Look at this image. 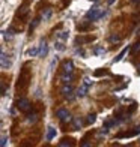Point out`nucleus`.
Wrapping results in <instances>:
<instances>
[{
    "instance_id": "obj_1",
    "label": "nucleus",
    "mask_w": 140,
    "mask_h": 147,
    "mask_svg": "<svg viewBox=\"0 0 140 147\" xmlns=\"http://www.w3.org/2000/svg\"><path fill=\"white\" fill-rule=\"evenodd\" d=\"M99 14H101L99 8H98V6H93L90 11L86 12V18H88V20H92V21H97V20H99Z\"/></svg>"
},
{
    "instance_id": "obj_2",
    "label": "nucleus",
    "mask_w": 140,
    "mask_h": 147,
    "mask_svg": "<svg viewBox=\"0 0 140 147\" xmlns=\"http://www.w3.org/2000/svg\"><path fill=\"white\" fill-rule=\"evenodd\" d=\"M17 108L20 111H29L30 110V101L27 98H21L17 101Z\"/></svg>"
},
{
    "instance_id": "obj_3",
    "label": "nucleus",
    "mask_w": 140,
    "mask_h": 147,
    "mask_svg": "<svg viewBox=\"0 0 140 147\" xmlns=\"http://www.w3.org/2000/svg\"><path fill=\"white\" fill-rule=\"evenodd\" d=\"M56 117H59L62 122H71V120H72V117L69 116L68 110H65V108H59L56 111Z\"/></svg>"
},
{
    "instance_id": "obj_4",
    "label": "nucleus",
    "mask_w": 140,
    "mask_h": 147,
    "mask_svg": "<svg viewBox=\"0 0 140 147\" xmlns=\"http://www.w3.org/2000/svg\"><path fill=\"white\" fill-rule=\"evenodd\" d=\"M74 89H72V86H71V83H66L63 87H62V95L66 98V99H72L74 98Z\"/></svg>"
},
{
    "instance_id": "obj_5",
    "label": "nucleus",
    "mask_w": 140,
    "mask_h": 147,
    "mask_svg": "<svg viewBox=\"0 0 140 147\" xmlns=\"http://www.w3.org/2000/svg\"><path fill=\"white\" fill-rule=\"evenodd\" d=\"M72 72H74V63H72V60H66L63 63V74L72 75Z\"/></svg>"
},
{
    "instance_id": "obj_6",
    "label": "nucleus",
    "mask_w": 140,
    "mask_h": 147,
    "mask_svg": "<svg viewBox=\"0 0 140 147\" xmlns=\"http://www.w3.org/2000/svg\"><path fill=\"white\" fill-rule=\"evenodd\" d=\"M47 54H48V45H47L44 41L41 42V45H39V57L44 59Z\"/></svg>"
},
{
    "instance_id": "obj_7",
    "label": "nucleus",
    "mask_w": 140,
    "mask_h": 147,
    "mask_svg": "<svg viewBox=\"0 0 140 147\" xmlns=\"http://www.w3.org/2000/svg\"><path fill=\"white\" fill-rule=\"evenodd\" d=\"M9 56H6L2 51V69H9L11 68V60L8 59Z\"/></svg>"
},
{
    "instance_id": "obj_8",
    "label": "nucleus",
    "mask_w": 140,
    "mask_h": 147,
    "mask_svg": "<svg viewBox=\"0 0 140 147\" xmlns=\"http://www.w3.org/2000/svg\"><path fill=\"white\" fill-rule=\"evenodd\" d=\"M56 137V129L53 128V126H48V128H47V135H45V140L47 141H51L53 138Z\"/></svg>"
},
{
    "instance_id": "obj_9",
    "label": "nucleus",
    "mask_w": 140,
    "mask_h": 147,
    "mask_svg": "<svg viewBox=\"0 0 140 147\" xmlns=\"http://www.w3.org/2000/svg\"><path fill=\"white\" fill-rule=\"evenodd\" d=\"M27 56H29V57H36V56H39V47H38V45L30 47V48L27 50Z\"/></svg>"
},
{
    "instance_id": "obj_10",
    "label": "nucleus",
    "mask_w": 140,
    "mask_h": 147,
    "mask_svg": "<svg viewBox=\"0 0 140 147\" xmlns=\"http://www.w3.org/2000/svg\"><path fill=\"white\" fill-rule=\"evenodd\" d=\"M75 95H77L78 98H84L86 95H88V86L82 84V87L77 89V93H75Z\"/></svg>"
},
{
    "instance_id": "obj_11",
    "label": "nucleus",
    "mask_w": 140,
    "mask_h": 147,
    "mask_svg": "<svg viewBox=\"0 0 140 147\" xmlns=\"http://www.w3.org/2000/svg\"><path fill=\"white\" fill-rule=\"evenodd\" d=\"M105 53H107V51H105V48H104V47H95V48H93V54H95V56H105Z\"/></svg>"
},
{
    "instance_id": "obj_12",
    "label": "nucleus",
    "mask_w": 140,
    "mask_h": 147,
    "mask_svg": "<svg viewBox=\"0 0 140 147\" xmlns=\"http://www.w3.org/2000/svg\"><path fill=\"white\" fill-rule=\"evenodd\" d=\"M128 50H130L128 47H126V48H124V50H122L121 53H119V54H118V56H116L115 59H113V62H115V63H116V62H121V60L124 59V56L126 54V53H128Z\"/></svg>"
},
{
    "instance_id": "obj_13",
    "label": "nucleus",
    "mask_w": 140,
    "mask_h": 147,
    "mask_svg": "<svg viewBox=\"0 0 140 147\" xmlns=\"http://www.w3.org/2000/svg\"><path fill=\"white\" fill-rule=\"evenodd\" d=\"M59 146H60V147H65V146H74V140H71V138H63L62 141H59Z\"/></svg>"
},
{
    "instance_id": "obj_14",
    "label": "nucleus",
    "mask_w": 140,
    "mask_h": 147,
    "mask_svg": "<svg viewBox=\"0 0 140 147\" xmlns=\"http://www.w3.org/2000/svg\"><path fill=\"white\" fill-rule=\"evenodd\" d=\"M3 38L6 39V41H11V39L14 38V30H12V29L5 30V32H3Z\"/></svg>"
},
{
    "instance_id": "obj_15",
    "label": "nucleus",
    "mask_w": 140,
    "mask_h": 147,
    "mask_svg": "<svg viewBox=\"0 0 140 147\" xmlns=\"http://www.w3.org/2000/svg\"><path fill=\"white\" fill-rule=\"evenodd\" d=\"M51 15H53V11H51V9H45V11L42 12L41 18L44 20V21H47V20H50V18H51Z\"/></svg>"
},
{
    "instance_id": "obj_16",
    "label": "nucleus",
    "mask_w": 140,
    "mask_h": 147,
    "mask_svg": "<svg viewBox=\"0 0 140 147\" xmlns=\"http://www.w3.org/2000/svg\"><path fill=\"white\" fill-rule=\"evenodd\" d=\"M26 120H27V123H32V125H33V123H36V122H38V114H36V113H33V114H29Z\"/></svg>"
},
{
    "instance_id": "obj_17",
    "label": "nucleus",
    "mask_w": 140,
    "mask_h": 147,
    "mask_svg": "<svg viewBox=\"0 0 140 147\" xmlns=\"http://www.w3.org/2000/svg\"><path fill=\"white\" fill-rule=\"evenodd\" d=\"M57 38L60 39V41H66V39L69 38V32H68V30H63V32H60V33L57 35Z\"/></svg>"
},
{
    "instance_id": "obj_18",
    "label": "nucleus",
    "mask_w": 140,
    "mask_h": 147,
    "mask_svg": "<svg viewBox=\"0 0 140 147\" xmlns=\"http://www.w3.org/2000/svg\"><path fill=\"white\" fill-rule=\"evenodd\" d=\"M90 26H92L90 23H83V24H78V26H77V29H78L80 32H84V30H89V29H90Z\"/></svg>"
},
{
    "instance_id": "obj_19",
    "label": "nucleus",
    "mask_w": 140,
    "mask_h": 147,
    "mask_svg": "<svg viewBox=\"0 0 140 147\" xmlns=\"http://www.w3.org/2000/svg\"><path fill=\"white\" fill-rule=\"evenodd\" d=\"M54 48H56L57 51H65L66 47H65V44H63L62 41H57V42L54 44Z\"/></svg>"
},
{
    "instance_id": "obj_20",
    "label": "nucleus",
    "mask_w": 140,
    "mask_h": 147,
    "mask_svg": "<svg viewBox=\"0 0 140 147\" xmlns=\"http://www.w3.org/2000/svg\"><path fill=\"white\" fill-rule=\"evenodd\" d=\"M39 23H41V21H39V18H36V20H33V23H30V26H29V32L32 33V30H33V29H36Z\"/></svg>"
},
{
    "instance_id": "obj_21",
    "label": "nucleus",
    "mask_w": 140,
    "mask_h": 147,
    "mask_svg": "<svg viewBox=\"0 0 140 147\" xmlns=\"http://www.w3.org/2000/svg\"><path fill=\"white\" fill-rule=\"evenodd\" d=\"M72 122H74V128H75V129H80V128H82V125H83L82 119H78V117H75Z\"/></svg>"
},
{
    "instance_id": "obj_22",
    "label": "nucleus",
    "mask_w": 140,
    "mask_h": 147,
    "mask_svg": "<svg viewBox=\"0 0 140 147\" xmlns=\"http://www.w3.org/2000/svg\"><path fill=\"white\" fill-rule=\"evenodd\" d=\"M62 81L66 84V83H71L72 81V75H69V74H63L62 75Z\"/></svg>"
},
{
    "instance_id": "obj_23",
    "label": "nucleus",
    "mask_w": 140,
    "mask_h": 147,
    "mask_svg": "<svg viewBox=\"0 0 140 147\" xmlns=\"http://www.w3.org/2000/svg\"><path fill=\"white\" fill-rule=\"evenodd\" d=\"M109 41L113 42V44H115V42H119V41H121V36H119V35H110Z\"/></svg>"
},
{
    "instance_id": "obj_24",
    "label": "nucleus",
    "mask_w": 140,
    "mask_h": 147,
    "mask_svg": "<svg viewBox=\"0 0 140 147\" xmlns=\"http://www.w3.org/2000/svg\"><path fill=\"white\" fill-rule=\"evenodd\" d=\"M95 120H97V114H93V113H92V114L88 116V123H89V125L95 123Z\"/></svg>"
},
{
    "instance_id": "obj_25",
    "label": "nucleus",
    "mask_w": 140,
    "mask_h": 147,
    "mask_svg": "<svg viewBox=\"0 0 140 147\" xmlns=\"http://www.w3.org/2000/svg\"><path fill=\"white\" fill-rule=\"evenodd\" d=\"M83 84H84V86H88V87H90V86L93 84V81H92L89 77H84V78H83Z\"/></svg>"
},
{
    "instance_id": "obj_26",
    "label": "nucleus",
    "mask_w": 140,
    "mask_h": 147,
    "mask_svg": "<svg viewBox=\"0 0 140 147\" xmlns=\"http://www.w3.org/2000/svg\"><path fill=\"white\" fill-rule=\"evenodd\" d=\"M133 54H137V53H140V42H137V44H134V47H133Z\"/></svg>"
},
{
    "instance_id": "obj_27",
    "label": "nucleus",
    "mask_w": 140,
    "mask_h": 147,
    "mask_svg": "<svg viewBox=\"0 0 140 147\" xmlns=\"http://www.w3.org/2000/svg\"><path fill=\"white\" fill-rule=\"evenodd\" d=\"M105 74H107V71L101 69V71H95V74H93V75H95V77H101V75H105Z\"/></svg>"
},
{
    "instance_id": "obj_28",
    "label": "nucleus",
    "mask_w": 140,
    "mask_h": 147,
    "mask_svg": "<svg viewBox=\"0 0 140 147\" xmlns=\"http://www.w3.org/2000/svg\"><path fill=\"white\" fill-rule=\"evenodd\" d=\"M18 14H21V15H26V14H27V5H24L23 8H21V11L18 12Z\"/></svg>"
},
{
    "instance_id": "obj_29",
    "label": "nucleus",
    "mask_w": 140,
    "mask_h": 147,
    "mask_svg": "<svg viewBox=\"0 0 140 147\" xmlns=\"http://www.w3.org/2000/svg\"><path fill=\"white\" fill-rule=\"evenodd\" d=\"M75 53H77V54H78V56H82L83 59L86 57V53H84V50H83V48H80V50H77Z\"/></svg>"
},
{
    "instance_id": "obj_30",
    "label": "nucleus",
    "mask_w": 140,
    "mask_h": 147,
    "mask_svg": "<svg viewBox=\"0 0 140 147\" xmlns=\"http://www.w3.org/2000/svg\"><path fill=\"white\" fill-rule=\"evenodd\" d=\"M6 144H8V137H2V141H0V146H6Z\"/></svg>"
},
{
    "instance_id": "obj_31",
    "label": "nucleus",
    "mask_w": 140,
    "mask_h": 147,
    "mask_svg": "<svg viewBox=\"0 0 140 147\" xmlns=\"http://www.w3.org/2000/svg\"><path fill=\"white\" fill-rule=\"evenodd\" d=\"M6 95V86H5V83H2V96H5Z\"/></svg>"
},
{
    "instance_id": "obj_32",
    "label": "nucleus",
    "mask_w": 140,
    "mask_h": 147,
    "mask_svg": "<svg viewBox=\"0 0 140 147\" xmlns=\"http://www.w3.org/2000/svg\"><path fill=\"white\" fill-rule=\"evenodd\" d=\"M134 131H136V134L139 135V134H140V126H136V128H134Z\"/></svg>"
},
{
    "instance_id": "obj_33",
    "label": "nucleus",
    "mask_w": 140,
    "mask_h": 147,
    "mask_svg": "<svg viewBox=\"0 0 140 147\" xmlns=\"http://www.w3.org/2000/svg\"><path fill=\"white\" fill-rule=\"evenodd\" d=\"M131 3H134V5H139V3H140V0H131Z\"/></svg>"
},
{
    "instance_id": "obj_34",
    "label": "nucleus",
    "mask_w": 140,
    "mask_h": 147,
    "mask_svg": "<svg viewBox=\"0 0 140 147\" xmlns=\"http://www.w3.org/2000/svg\"><path fill=\"white\" fill-rule=\"evenodd\" d=\"M107 2H109V5H113V3L116 2V0H107Z\"/></svg>"
},
{
    "instance_id": "obj_35",
    "label": "nucleus",
    "mask_w": 140,
    "mask_h": 147,
    "mask_svg": "<svg viewBox=\"0 0 140 147\" xmlns=\"http://www.w3.org/2000/svg\"><path fill=\"white\" fill-rule=\"evenodd\" d=\"M137 74H139V75H140V63L137 65Z\"/></svg>"
},
{
    "instance_id": "obj_36",
    "label": "nucleus",
    "mask_w": 140,
    "mask_h": 147,
    "mask_svg": "<svg viewBox=\"0 0 140 147\" xmlns=\"http://www.w3.org/2000/svg\"><path fill=\"white\" fill-rule=\"evenodd\" d=\"M90 2H98V0H90Z\"/></svg>"
}]
</instances>
